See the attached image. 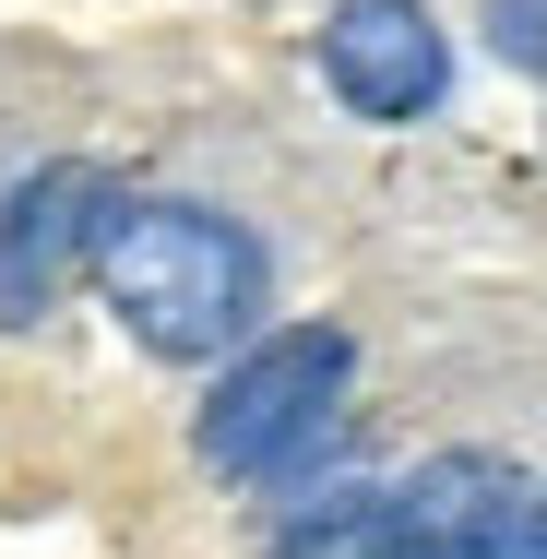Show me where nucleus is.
Segmentation results:
<instances>
[{"label":"nucleus","instance_id":"f257e3e1","mask_svg":"<svg viewBox=\"0 0 547 559\" xmlns=\"http://www.w3.org/2000/svg\"><path fill=\"white\" fill-rule=\"evenodd\" d=\"M96 286L131 322V345H155V357H226L262 322V250L203 203H119Z\"/></svg>","mask_w":547,"mask_h":559},{"label":"nucleus","instance_id":"423d86ee","mask_svg":"<svg viewBox=\"0 0 547 559\" xmlns=\"http://www.w3.org/2000/svg\"><path fill=\"white\" fill-rule=\"evenodd\" d=\"M488 48L547 84V0H488Z\"/></svg>","mask_w":547,"mask_h":559},{"label":"nucleus","instance_id":"20e7f679","mask_svg":"<svg viewBox=\"0 0 547 559\" xmlns=\"http://www.w3.org/2000/svg\"><path fill=\"white\" fill-rule=\"evenodd\" d=\"M524 476L500 452H429L393 500H381V559H500L524 524Z\"/></svg>","mask_w":547,"mask_h":559},{"label":"nucleus","instance_id":"f03ea898","mask_svg":"<svg viewBox=\"0 0 547 559\" xmlns=\"http://www.w3.org/2000/svg\"><path fill=\"white\" fill-rule=\"evenodd\" d=\"M345 381H357V345L333 334V322L250 334L238 357H226V381L203 393V429H191V452H203L215 476H286L298 452H322L333 405H345Z\"/></svg>","mask_w":547,"mask_h":559},{"label":"nucleus","instance_id":"7ed1b4c3","mask_svg":"<svg viewBox=\"0 0 547 559\" xmlns=\"http://www.w3.org/2000/svg\"><path fill=\"white\" fill-rule=\"evenodd\" d=\"M108 215H119V191L96 167H36V179L12 191V215H0V322H12V334H36V322L72 298V274H96Z\"/></svg>","mask_w":547,"mask_h":559},{"label":"nucleus","instance_id":"39448f33","mask_svg":"<svg viewBox=\"0 0 547 559\" xmlns=\"http://www.w3.org/2000/svg\"><path fill=\"white\" fill-rule=\"evenodd\" d=\"M440 72H452V48H440V24L417 12V0H333L322 12V84L357 119L440 108Z\"/></svg>","mask_w":547,"mask_h":559},{"label":"nucleus","instance_id":"0eeeda50","mask_svg":"<svg viewBox=\"0 0 547 559\" xmlns=\"http://www.w3.org/2000/svg\"><path fill=\"white\" fill-rule=\"evenodd\" d=\"M500 559H547V488L524 500V524H512V548H500Z\"/></svg>","mask_w":547,"mask_h":559}]
</instances>
